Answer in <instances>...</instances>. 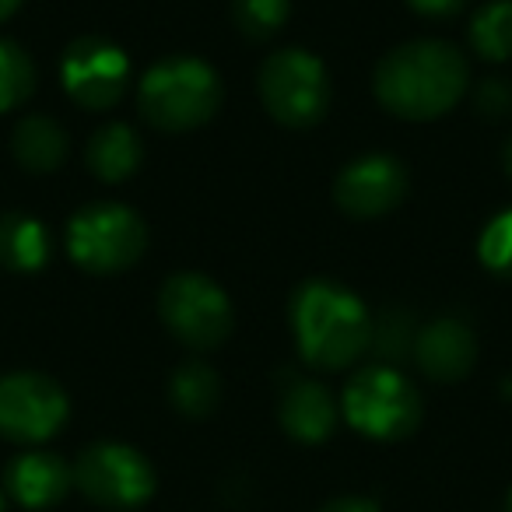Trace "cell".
Masks as SVG:
<instances>
[{"mask_svg": "<svg viewBox=\"0 0 512 512\" xmlns=\"http://www.w3.org/2000/svg\"><path fill=\"white\" fill-rule=\"evenodd\" d=\"M509 512H512V495H509Z\"/></svg>", "mask_w": 512, "mask_h": 512, "instance_id": "f546056e", "label": "cell"}, {"mask_svg": "<svg viewBox=\"0 0 512 512\" xmlns=\"http://www.w3.org/2000/svg\"><path fill=\"white\" fill-rule=\"evenodd\" d=\"M64 88L81 109L106 113L120 102L130 81V60L116 43L102 36H81L67 46L60 60Z\"/></svg>", "mask_w": 512, "mask_h": 512, "instance_id": "30bf717a", "label": "cell"}, {"mask_svg": "<svg viewBox=\"0 0 512 512\" xmlns=\"http://www.w3.org/2000/svg\"><path fill=\"white\" fill-rule=\"evenodd\" d=\"M11 151H15L18 165L29 172H53L64 165L67 151H71V141H67V130L60 127L50 116H22V123L11 134Z\"/></svg>", "mask_w": 512, "mask_h": 512, "instance_id": "e0dca14e", "label": "cell"}, {"mask_svg": "<svg viewBox=\"0 0 512 512\" xmlns=\"http://www.w3.org/2000/svg\"><path fill=\"white\" fill-rule=\"evenodd\" d=\"M470 46L484 60H512V0H488L470 22Z\"/></svg>", "mask_w": 512, "mask_h": 512, "instance_id": "d6986e66", "label": "cell"}, {"mask_svg": "<svg viewBox=\"0 0 512 512\" xmlns=\"http://www.w3.org/2000/svg\"><path fill=\"white\" fill-rule=\"evenodd\" d=\"M36 92V67L32 57L11 39H0V113L18 109Z\"/></svg>", "mask_w": 512, "mask_h": 512, "instance_id": "ffe728a7", "label": "cell"}, {"mask_svg": "<svg viewBox=\"0 0 512 512\" xmlns=\"http://www.w3.org/2000/svg\"><path fill=\"white\" fill-rule=\"evenodd\" d=\"M320 512H383L372 498H358V495H344V498H334L327 502Z\"/></svg>", "mask_w": 512, "mask_h": 512, "instance_id": "484cf974", "label": "cell"}, {"mask_svg": "<svg viewBox=\"0 0 512 512\" xmlns=\"http://www.w3.org/2000/svg\"><path fill=\"white\" fill-rule=\"evenodd\" d=\"M477 253H481V264L491 274L512 281V207L488 221L481 242H477Z\"/></svg>", "mask_w": 512, "mask_h": 512, "instance_id": "603a6c76", "label": "cell"}, {"mask_svg": "<svg viewBox=\"0 0 512 512\" xmlns=\"http://www.w3.org/2000/svg\"><path fill=\"white\" fill-rule=\"evenodd\" d=\"M341 411L355 432L379 442L407 439L421 425V393L393 365H365L344 386Z\"/></svg>", "mask_w": 512, "mask_h": 512, "instance_id": "277c9868", "label": "cell"}, {"mask_svg": "<svg viewBox=\"0 0 512 512\" xmlns=\"http://www.w3.org/2000/svg\"><path fill=\"white\" fill-rule=\"evenodd\" d=\"M169 400L183 418H207L221 404L218 372L204 362H183L169 379Z\"/></svg>", "mask_w": 512, "mask_h": 512, "instance_id": "ac0fdd59", "label": "cell"}, {"mask_svg": "<svg viewBox=\"0 0 512 512\" xmlns=\"http://www.w3.org/2000/svg\"><path fill=\"white\" fill-rule=\"evenodd\" d=\"M278 418H281V428H285L295 442L316 446V442H327L330 435H334L341 407H337L334 393L323 383H316V379H292L288 390L281 393Z\"/></svg>", "mask_w": 512, "mask_h": 512, "instance_id": "5bb4252c", "label": "cell"}, {"mask_svg": "<svg viewBox=\"0 0 512 512\" xmlns=\"http://www.w3.org/2000/svg\"><path fill=\"white\" fill-rule=\"evenodd\" d=\"M376 99L400 120H435L463 99L470 64L453 43L414 39L390 50L376 67Z\"/></svg>", "mask_w": 512, "mask_h": 512, "instance_id": "6da1fadb", "label": "cell"}, {"mask_svg": "<svg viewBox=\"0 0 512 512\" xmlns=\"http://www.w3.org/2000/svg\"><path fill=\"white\" fill-rule=\"evenodd\" d=\"M502 162H505V176L512 179V141H509V144H505V148H502Z\"/></svg>", "mask_w": 512, "mask_h": 512, "instance_id": "83f0119b", "label": "cell"}, {"mask_svg": "<svg viewBox=\"0 0 512 512\" xmlns=\"http://www.w3.org/2000/svg\"><path fill=\"white\" fill-rule=\"evenodd\" d=\"M74 488V470L64 463V456L46 453V449H29L15 456L4 470V491L15 498L22 509H53Z\"/></svg>", "mask_w": 512, "mask_h": 512, "instance_id": "4fadbf2b", "label": "cell"}, {"mask_svg": "<svg viewBox=\"0 0 512 512\" xmlns=\"http://www.w3.org/2000/svg\"><path fill=\"white\" fill-rule=\"evenodd\" d=\"M67 393L43 372H11L0 379V435L18 446L46 442L67 425Z\"/></svg>", "mask_w": 512, "mask_h": 512, "instance_id": "9c48e42d", "label": "cell"}, {"mask_svg": "<svg viewBox=\"0 0 512 512\" xmlns=\"http://www.w3.org/2000/svg\"><path fill=\"white\" fill-rule=\"evenodd\" d=\"M137 106L151 127L183 134L207 123L221 106V81L204 60L169 57L158 60L137 88Z\"/></svg>", "mask_w": 512, "mask_h": 512, "instance_id": "3957f363", "label": "cell"}, {"mask_svg": "<svg viewBox=\"0 0 512 512\" xmlns=\"http://www.w3.org/2000/svg\"><path fill=\"white\" fill-rule=\"evenodd\" d=\"M141 158H144V144L137 137V130L127 127V123H106V127H99L85 151L88 169L102 183H123L127 176H134Z\"/></svg>", "mask_w": 512, "mask_h": 512, "instance_id": "2e32d148", "label": "cell"}, {"mask_svg": "<svg viewBox=\"0 0 512 512\" xmlns=\"http://www.w3.org/2000/svg\"><path fill=\"white\" fill-rule=\"evenodd\" d=\"M0 512H8V491H0Z\"/></svg>", "mask_w": 512, "mask_h": 512, "instance_id": "f1b7e54d", "label": "cell"}, {"mask_svg": "<svg viewBox=\"0 0 512 512\" xmlns=\"http://www.w3.org/2000/svg\"><path fill=\"white\" fill-rule=\"evenodd\" d=\"M158 313L169 334L193 351H214L232 334V302L207 274H172L158 292Z\"/></svg>", "mask_w": 512, "mask_h": 512, "instance_id": "52a82bcc", "label": "cell"}, {"mask_svg": "<svg viewBox=\"0 0 512 512\" xmlns=\"http://www.w3.org/2000/svg\"><path fill=\"white\" fill-rule=\"evenodd\" d=\"M474 109L484 120H505V116H512V85L505 78H484L474 88Z\"/></svg>", "mask_w": 512, "mask_h": 512, "instance_id": "cb8c5ba5", "label": "cell"}, {"mask_svg": "<svg viewBox=\"0 0 512 512\" xmlns=\"http://www.w3.org/2000/svg\"><path fill=\"white\" fill-rule=\"evenodd\" d=\"M148 249V228L127 204L99 200L81 207L67 225V253L88 274H120Z\"/></svg>", "mask_w": 512, "mask_h": 512, "instance_id": "5b68a950", "label": "cell"}, {"mask_svg": "<svg viewBox=\"0 0 512 512\" xmlns=\"http://www.w3.org/2000/svg\"><path fill=\"white\" fill-rule=\"evenodd\" d=\"M260 99L264 109L285 127H313L330 109V78L327 67L306 50L271 53L260 67Z\"/></svg>", "mask_w": 512, "mask_h": 512, "instance_id": "8992f818", "label": "cell"}, {"mask_svg": "<svg viewBox=\"0 0 512 512\" xmlns=\"http://www.w3.org/2000/svg\"><path fill=\"white\" fill-rule=\"evenodd\" d=\"M292 330L309 365L341 372L372 348V320L362 299L334 281L313 278L292 299Z\"/></svg>", "mask_w": 512, "mask_h": 512, "instance_id": "7a4b0ae2", "label": "cell"}, {"mask_svg": "<svg viewBox=\"0 0 512 512\" xmlns=\"http://www.w3.org/2000/svg\"><path fill=\"white\" fill-rule=\"evenodd\" d=\"M414 341H418V327H414L407 313L390 309L383 320L372 323V348H376L379 355H383V362L393 365V369H397V362H404V358H414Z\"/></svg>", "mask_w": 512, "mask_h": 512, "instance_id": "7402d4cb", "label": "cell"}, {"mask_svg": "<svg viewBox=\"0 0 512 512\" xmlns=\"http://www.w3.org/2000/svg\"><path fill=\"white\" fill-rule=\"evenodd\" d=\"M18 8H22V0H0V22H4V18L15 15Z\"/></svg>", "mask_w": 512, "mask_h": 512, "instance_id": "4316f807", "label": "cell"}, {"mask_svg": "<svg viewBox=\"0 0 512 512\" xmlns=\"http://www.w3.org/2000/svg\"><path fill=\"white\" fill-rule=\"evenodd\" d=\"M407 169L390 155H362L344 165L334 183V200L351 218H383L407 197Z\"/></svg>", "mask_w": 512, "mask_h": 512, "instance_id": "8fae6325", "label": "cell"}, {"mask_svg": "<svg viewBox=\"0 0 512 512\" xmlns=\"http://www.w3.org/2000/svg\"><path fill=\"white\" fill-rule=\"evenodd\" d=\"M74 488L102 509H137L155 495V467L127 442H92L74 460Z\"/></svg>", "mask_w": 512, "mask_h": 512, "instance_id": "ba28073f", "label": "cell"}, {"mask_svg": "<svg viewBox=\"0 0 512 512\" xmlns=\"http://www.w3.org/2000/svg\"><path fill=\"white\" fill-rule=\"evenodd\" d=\"M407 4L425 18H449V15H456L467 0H407Z\"/></svg>", "mask_w": 512, "mask_h": 512, "instance_id": "d4e9b609", "label": "cell"}, {"mask_svg": "<svg viewBox=\"0 0 512 512\" xmlns=\"http://www.w3.org/2000/svg\"><path fill=\"white\" fill-rule=\"evenodd\" d=\"M50 228L22 211L0 214V267L11 274H32L50 260Z\"/></svg>", "mask_w": 512, "mask_h": 512, "instance_id": "9a60e30c", "label": "cell"}, {"mask_svg": "<svg viewBox=\"0 0 512 512\" xmlns=\"http://www.w3.org/2000/svg\"><path fill=\"white\" fill-rule=\"evenodd\" d=\"M477 362V337L456 316H442L418 330L414 341V365L435 383H456Z\"/></svg>", "mask_w": 512, "mask_h": 512, "instance_id": "7c38bea8", "label": "cell"}, {"mask_svg": "<svg viewBox=\"0 0 512 512\" xmlns=\"http://www.w3.org/2000/svg\"><path fill=\"white\" fill-rule=\"evenodd\" d=\"M292 0H232V22L246 39H264L278 36L281 25L288 22Z\"/></svg>", "mask_w": 512, "mask_h": 512, "instance_id": "44dd1931", "label": "cell"}]
</instances>
